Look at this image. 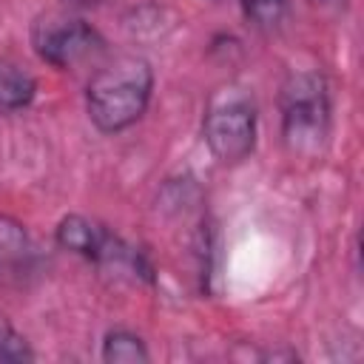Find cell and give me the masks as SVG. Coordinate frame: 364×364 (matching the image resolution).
Wrapping results in <instances>:
<instances>
[{"label":"cell","instance_id":"1","mask_svg":"<svg viewBox=\"0 0 364 364\" xmlns=\"http://www.w3.org/2000/svg\"><path fill=\"white\" fill-rule=\"evenodd\" d=\"M151 91V63L142 57H119L91 77L85 88V108L102 134H119L142 119Z\"/></svg>","mask_w":364,"mask_h":364},{"label":"cell","instance_id":"2","mask_svg":"<svg viewBox=\"0 0 364 364\" xmlns=\"http://www.w3.org/2000/svg\"><path fill=\"white\" fill-rule=\"evenodd\" d=\"M282 136L293 156H313L330 136V91L316 71H296L284 80L282 94Z\"/></svg>","mask_w":364,"mask_h":364},{"label":"cell","instance_id":"3","mask_svg":"<svg viewBox=\"0 0 364 364\" xmlns=\"http://www.w3.org/2000/svg\"><path fill=\"white\" fill-rule=\"evenodd\" d=\"M202 136L213 159L239 165L256 148V105L239 88L216 91L202 119Z\"/></svg>","mask_w":364,"mask_h":364},{"label":"cell","instance_id":"4","mask_svg":"<svg viewBox=\"0 0 364 364\" xmlns=\"http://www.w3.org/2000/svg\"><path fill=\"white\" fill-rule=\"evenodd\" d=\"M31 46L37 57L54 68H74L105 51L102 34L71 14H43L31 26Z\"/></svg>","mask_w":364,"mask_h":364},{"label":"cell","instance_id":"5","mask_svg":"<svg viewBox=\"0 0 364 364\" xmlns=\"http://www.w3.org/2000/svg\"><path fill=\"white\" fill-rule=\"evenodd\" d=\"M37 253L26 225L0 213V287H23L34 273Z\"/></svg>","mask_w":364,"mask_h":364},{"label":"cell","instance_id":"6","mask_svg":"<svg viewBox=\"0 0 364 364\" xmlns=\"http://www.w3.org/2000/svg\"><path fill=\"white\" fill-rule=\"evenodd\" d=\"M37 80L11 60H0V111H20L31 105Z\"/></svg>","mask_w":364,"mask_h":364},{"label":"cell","instance_id":"7","mask_svg":"<svg viewBox=\"0 0 364 364\" xmlns=\"http://www.w3.org/2000/svg\"><path fill=\"white\" fill-rule=\"evenodd\" d=\"M102 361H108V364H145V361H151V353L136 333L108 330L102 338Z\"/></svg>","mask_w":364,"mask_h":364},{"label":"cell","instance_id":"8","mask_svg":"<svg viewBox=\"0 0 364 364\" xmlns=\"http://www.w3.org/2000/svg\"><path fill=\"white\" fill-rule=\"evenodd\" d=\"M245 17L259 28H273L284 20L290 0H239Z\"/></svg>","mask_w":364,"mask_h":364},{"label":"cell","instance_id":"9","mask_svg":"<svg viewBox=\"0 0 364 364\" xmlns=\"http://www.w3.org/2000/svg\"><path fill=\"white\" fill-rule=\"evenodd\" d=\"M0 361L9 364H23V361H34V350L31 344L6 321H0Z\"/></svg>","mask_w":364,"mask_h":364},{"label":"cell","instance_id":"10","mask_svg":"<svg viewBox=\"0 0 364 364\" xmlns=\"http://www.w3.org/2000/svg\"><path fill=\"white\" fill-rule=\"evenodd\" d=\"M310 3H313V6H318V9H330V11H341L347 0H310Z\"/></svg>","mask_w":364,"mask_h":364},{"label":"cell","instance_id":"11","mask_svg":"<svg viewBox=\"0 0 364 364\" xmlns=\"http://www.w3.org/2000/svg\"><path fill=\"white\" fill-rule=\"evenodd\" d=\"M68 6H94V3H100V0H65Z\"/></svg>","mask_w":364,"mask_h":364}]
</instances>
